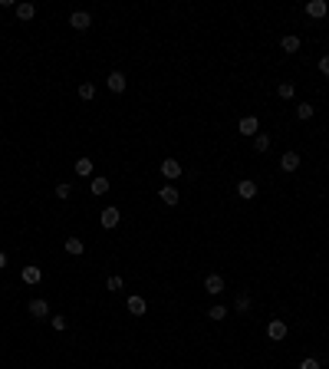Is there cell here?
<instances>
[{
    "mask_svg": "<svg viewBox=\"0 0 329 369\" xmlns=\"http://www.w3.org/2000/svg\"><path fill=\"white\" fill-rule=\"evenodd\" d=\"M300 369H323V366H320V360H313V356H310V360L300 363Z\"/></svg>",
    "mask_w": 329,
    "mask_h": 369,
    "instance_id": "28",
    "label": "cell"
},
{
    "mask_svg": "<svg viewBox=\"0 0 329 369\" xmlns=\"http://www.w3.org/2000/svg\"><path fill=\"white\" fill-rule=\"evenodd\" d=\"M69 27H73V30H89L92 27V17L86 13V10H76L73 17H69Z\"/></svg>",
    "mask_w": 329,
    "mask_h": 369,
    "instance_id": "4",
    "label": "cell"
},
{
    "mask_svg": "<svg viewBox=\"0 0 329 369\" xmlns=\"http://www.w3.org/2000/svg\"><path fill=\"white\" fill-rule=\"evenodd\" d=\"M267 336H270V340H286V323L283 320H270L267 323Z\"/></svg>",
    "mask_w": 329,
    "mask_h": 369,
    "instance_id": "6",
    "label": "cell"
},
{
    "mask_svg": "<svg viewBox=\"0 0 329 369\" xmlns=\"http://www.w3.org/2000/svg\"><path fill=\"white\" fill-rule=\"evenodd\" d=\"M276 96H280V99H293L296 89H293V83H280V86H276Z\"/></svg>",
    "mask_w": 329,
    "mask_h": 369,
    "instance_id": "22",
    "label": "cell"
},
{
    "mask_svg": "<svg viewBox=\"0 0 329 369\" xmlns=\"http://www.w3.org/2000/svg\"><path fill=\"white\" fill-rule=\"evenodd\" d=\"M208 316H211V320H224V316H227V310H224V307H211V310H208Z\"/></svg>",
    "mask_w": 329,
    "mask_h": 369,
    "instance_id": "25",
    "label": "cell"
},
{
    "mask_svg": "<svg viewBox=\"0 0 329 369\" xmlns=\"http://www.w3.org/2000/svg\"><path fill=\"white\" fill-rule=\"evenodd\" d=\"M106 86H109L112 92H125V73H109V79H106Z\"/></svg>",
    "mask_w": 329,
    "mask_h": 369,
    "instance_id": "9",
    "label": "cell"
},
{
    "mask_svg": "<svg viewBox=\"0 0 329 369\" xmlns=\"http://www.w3.org/2000/svg\"><path fill=\"white\" fill-rule=\"evenodd\" d=\"M306 13L316 17V20H323L329 13V3H326V0H310V3H306Z\"/></svg>",
    "mask_w": 329,
    "mask_h": 369,
    "instance_id": "7",
    "label": "cell"
},
{
    "mask_svg": "<svg viewBox=\"0 0 329 369\" xmlns=\"http://www.w3.org/2000/svg\"><path fill=\"white\" fill-rule=\"evenodd\" d=\"M237 129L244 132V135H257V129H260V122H257V116H244V119L237 122Z\"/></svg>",
    "mask_w": 329,
    "mask_h": 369,
    "instance_id": "8",
    "label": "cell"
},
{
    "mask_svg": "<svg viewBox=\"0 0 329 369\" xmlns=\"http://www.w3.org/2000/svg\"><path fill=\"white\" fill-rule=\"evenodd\" d=\"M254 148H257V152H267V148H270V135L257 132V135H254Z\"/></svg>",
    "mask_w": 329,
    "mask_h": 369,
    "instance_id": "21",
    "label": "cell"
},
{
    "mask_svg": "<svg viewBox=\"0 0 329 369\" xmlns=\"http://www.w3.org/2000/svg\"><path fill=\"white\" fill-rule=\"evenodd\" d=\"M320 73H323V76H329V53H323V56H320Z\"/></svg>",
    "mask_w": 329,
    "mask_h": 369,
    "instance_id": "29",
    "label": "cell"
},
{
    "mask_svg": "<svg viewBox=\"0 0 329 369\" xmlns=\"http://www.w3.org/2000/svg\"><path fill=\"white\" fill-rule=\"evenodd\" d=\"M106 287H109V290H122V277H109Z\"/></svg>",
    "mask_w": 329,
    "mask_h": 369,
    "instance_id": "30",
    "label": "cell"
},
{
    "mask_svg": "<svg viewBox=\"0 0 329 369\" xmlns=\"http://www.w3.org/2000/svg\"><path fill=\"white\" fill-rule=\"evenodd\" d=\"M79 99H86V102L96 99V86H92V83H82V86H79Z\"/></svg>",
    "mask_w": 329,
    "mask_h": 369,
    "instance_id": "23",
    "label": "cell"
},
{
    "mask_svg": "<svg viewBox=\"0 0 329 369\" xmlns=\"http://www.w3.org/2000/svg\"><path fill=\"white\" fill-rule=\"evenodd\" d=\"M237 310H240V313H244V310H250V297H247V294L237 297Z\"/></svg>",
    "mask_w": 329,
    "mask_h": 369,
    "instance_id": "27",
    "label": "cell"
},
{
    "mask_svg": "<svg viewBox=\"0 0 329 369\" xmlns=\"http://www.w3.org/2000/svg\"><path fill=\"white\" fill-rule=\"evenodd\" d=\"M82 250H86V244H82L79 238H66V254H73V257H79Z\"/></svg>",
    "mask_w": 329,
    "mask_h": 369,
    "instance_id": "17",
    "label": "cell"
},
{
    "mask_svg": "<svg viewBox=\"0 0 329 369\" xmlns=\"http://www.w3.org/2000/svg\"><path fill=\"white\" fill-rule=\"evenodd\" d=\"M280 46H283V53H296V50H300V37H283Z\"/></svg>",
    "mask_w": 329,
    "mask_h": 369,
    "instance_id": "19",
    "label": "cell"
},
{
    "mask_svg": "<svg viewBox=\"0 0 329 369\" xmlns=\"http://www.w3.org/2000/svg\"><path fill=\"white\" fill-rule=\"evenodd\" d=\"M162 175L174 182V178L181 175V162H178V158H164V162H162Z\"/></svg>",
    "mask_w": 329,
    "mask_h": 369,
    "instance_id": "5",
    "label": "cell"
},
{
    "mask_svg": "<svg viewBox=\"0 0 329 369\" xmlns=\"http://www.w3.org/2000/svg\"><path fill=\"white\" fill-rule=\"evenodd\" d=\"M50 323H53V330H56V333L66 330V316H50Z\"/></svg>",
    "mask_w": 329,
    "mask_h": 369,
    "instance_id": "26",
    "label": "cell"
},
{
    "mask_svg": "<svg viewBox=\"0 0 329 369\" xmlns=\"http://www.w3.org/2000/svg\"><path fill=\"white\" fill-rule=\"evenodd\" d=\"M280 168H283V172H296V168H300V155H296V152H286V155L280 158Z\"/></svg>",
    "mask_w": 329,
    "mask_h": 369,
    "instance_id": "13",
    "label": "cell"
},
{
    "mask_svg": "<svg viewBox=\"0 0 329 369\" xmlns=\"http://www.w3.org/2000/svg\"><path fill=\"white\" fill-rule=\"evenodd\" d=\"M7 267V254H3V250H0V270Z\"/></svg>",
    "mask_w": 329,
    "mask_h": 369,
    "instance_id": "31",
    "label": "cell"
},
{
    "mask_svg": "<svg viewBox=\"0 0 329 369\" xmlns=\"http://www.w3.org/2000/svg\"><path fill=\"white\" fill-rule=\"evenodd\" d=\"M30 316H33V320H46V316H50V304H46V300H30Z\"/></svg>",
    "mask_w": 329,
    "mask_h": 369,
    "instance_id": "3",
    "label": "cell"
},
{
    "mask_svg": "<svg viewBox=\"0 0 329 369\" xmlns=\"http://www.w3.org/2000/svg\"><path fill=\"white\" fill-rule=\"evenodd\" d=\"M204 290H208V294H224V277H218V274H211L208 280H204Z\"/></svg>",
    "mask_w": 329,
    "mask_h": 369,
    "instance_id": "10",
    "label": "cell"
},
{
    "mask_svg": "<svg viewBox=\"0 0 329 369\" xmlns=\"http://www.w3.org/2000/svg\"><path fill=\"white\" fill-rule=\"evenodd\" d=\"M237 194L244 198V201H250L257 194V182H250V178H244V182H237Z\"/></svg>",
    "mask_w": 329,
    "mask_h": 369,
    "instance_id": "11",
    "label": "cell"
},
{
    "mask_svg": "<svg viewBox=\"0 0 329 369\" xmlns=\"http://www.w3.org/2000/svg\"><path fill=\"white\" fill-rule=\"evenodd\" d=\"M89 188H92V194H106V191H109V178H92V184H89Z\"/></svg>",
    "mask_w": 329,
    "mask_h": 369,
    "instance_id": "18",
    "label": "cell"
},
{
    "mask_svg": "<svg viewBox=\"0 0 329 369\" xmlns=\"http://www.w3.org/2000/svg\"><path fill=\"white\" fill-rule=\"evenodd\" d=\"M158 198H162L164 204H178V188H174V184H162Z\"/></svg>",
    "mask_w": 329,
    "mask_h": 369,
    "instance_id": "12",
    "label": "cell"
},
{
    "mask_svg": "<svg viewBox=\"0 0 329 369\" xmlns=\"http://www.w3.org/2000/svg\"><path fill=\"white\" fill-rule=\"evenodd\" d=\"M69 194H73V184H66V182H59V184H56V198H59V201H66Z\"/></svg>",
    "mask_w": 329,
    "mask_h": 369,
    "instance_id": "24",
    "label": "cell"
},
{
    "mask_svg": "<svg viewBox=\"0 0 329 369\" xmlns=\"http://www.w3.org/2000/svg\"><path fill=\"white\" fill-rule=\"evenodd\" d=\"M119 218H122V211H119V208H102L99 224H102V228H115V224H119Z\"/></svg>",
    "mask_w": 329,
    "mask_h": 369,
    "instance_id": "1",
    "label": "cell"
},
{
    "mask_svg": "<svg viewBox=\"0 0 329 369\" xmlns=\"http://www.w3.org/2000/svg\"><path fill=\"white\" fill-rule=\"evenodd\" d=\"M148 310V304L142 300V297H128V313H135V316H142Z\"/></svg>",
    "mask_w": 329,
    "mask_h": 369,
    "instance_id": "14",
    "label": "cell"
},
{
    "mask_svg": "<svg viewBox=\"0 0 329 369\" xmlns=\"http://www.w3.org/2000/svg\"><path fill=\"white\" fill-rule=\"evenodd\" d=\"M76 175H79V178L92 175V158H76Z\"/></svg>",
    "mask_w": 329,
    "mask_h": 369,
    "instance_id": "16",
    "label": "cell"
},
{
    "mask_svg": "<svg viewBox=\"0 0 329 369\" xmlns=\"http://www.w3.org/2000/svg\"><path fill=\"white\" fill-rule=\"evenodd\" d=\"M20 277H23V284L33 287V284H40V280H43V270H40L37 264H27V267L20 270Z\"/></svg>",
    "mask_w": 329,
    "mask_h": 369,
    "instance_id": "2",
    "label": "cell"
},
{
    "mask_svg": "<svg viewBox=\"0 0 329 369\" xmlns=\"http://www.w3.org/2000/svg\"><path fill=\"white\" fill-rule=\"evenodd\" d=\"M17 17L20 20H33L37 17V3H17Z\"/></svg>",
    "mask_w": 329,
    "mask_h": 369,
    "instance_id": "15",
    "label": "cell"
},
{
    "mask_svg": "<svg viewBox=\"0 0 329 369\" xmlns=\"http://www.w3.org/2000/svg\"><path fill=\"white\" fill-rule=\"evenodd\" d=\"M313 112H316V109H313L310 102H300V106H296V119L306 122V119H313Z\"/></svg>",
    "mask_w": 329,
    "mask_h": 369,
    "instance_id": "20",
    "label": "cell"
}]
</instances>
